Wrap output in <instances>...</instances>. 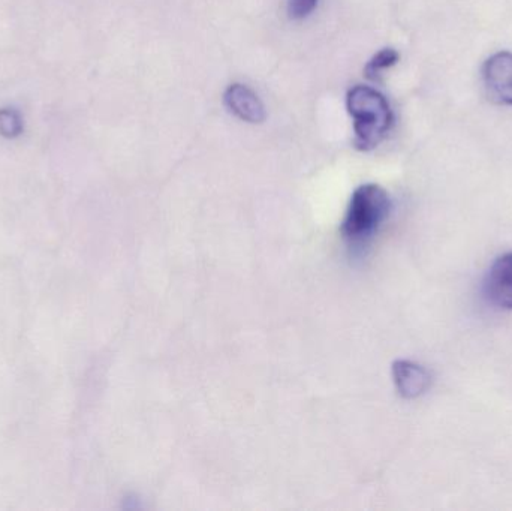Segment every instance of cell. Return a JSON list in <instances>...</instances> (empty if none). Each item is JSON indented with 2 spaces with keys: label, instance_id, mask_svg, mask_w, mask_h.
Returning a JSON list of instances; mask_svg holds the SVG:
<instances>
[{
  "label": "cell",
  "instance_id": "277c9868",
  "mask_svg": "<svg viewBox=\"0 0 512 511\" xmlns=\"http://www.w3.org/2000/svg\"><path fill=\"white\" fill-rule=\"evenodd\" d=\"M224 102L228 110L243 122L258 125L267 119V111L261 99L246 84L234 83L228 86L224 93Z\"/></svg>",
  "mask_w": 512,
  "mask_h": 511
},
{
  "label": "cell",
  "instance_id": "7a4b0ae2",
  "mask_svg": "<svg viewBox=\"0 0 512 511\" xmlns=\"http://www.w3.org/2000/svg\"><path fill=\"white\" fill-rule=\"evenodd\" d=\"M391 200L388 192L375 183L355 189L342 225V233L349 242L358 243L372 236L388 218Z\"/></svg>",
  "mask_w": 512,
  "mask_h": 511
},
{
  "label": "cell",
  "instance_id": "ba28073f",
  "mask_svg": "<svg viewBox=\"0 0 512 511\" xmlns=\"http://www.w3.org/2000/svg\"><path fill=\"white\" fill-rule=\"evenodd\" d=\"M24 131L23 116L14 107L0 108V135L8 140L20 137Z\"/></svg>",
  "mask_w": 512,
  "mask_h": 511
},
{
  "label": "cell",
  "instance_id": "6da1fadb",
  "mask_svg": "<svg viewBox=\"0 0 512 511\" xmlns=\"http://www.w3.org/2000/svg\"><path fill=\"white\" fill-rule=\"evenodd\" d=\"M346 108L354 120L355 149L369 152L378 147L394 122L387 98L373 87L357 84L346 95Z\"/></svg>",
  "mask_w": 512,
  "mask_h": 511
},
{
  "label": "cell",
  "instance_id": "9c48e42d",
  "mask_svg": "<svg viewBox=\"0 0 512 511\" xmlns=\"http://www.w3.org/2000/svg\"><path fill=\"white\" fill-rule=\"evenodd\" d=\"M318 0H288V14L292 20H303L315 11Z\"/></svg>",
  "mask_w": 512,
  "mask_h": 511
},
{
  "label": "cell",
  "instance_id": "8992f818",
  "mask_svg": "<svg viewBox=\"0 0 512 511\" xmlns=\"http://www.w3.org/2000/svg\"><path fill=\"white\" fill-rule=\"evenodd\" d=\"M394 383L403 398H417L430 387V374L414 362L399 360L393 365Z\"/></svg>",
  "mask_w": 512,
  "mask_h": 511
},
{
  "label": "cell",
  "instance_id": "52a82bcc",
  "mask_svg": "<svg viewBox=\"0 0 512 511\" xmlns=\"http://www.w3.org/2000/svg\"><path fill=\"white\" fill-rule=\"evenodd\" d=\"M399 59V51L394 50V48H384V50L376 53L375 56L367 62L366 68H364V74H366L369 80L378 81L382 72L396 65Z\"/></svg>",
  "mask_w": 512,
  "mask_h": 511
},
{
  "label": "cell",
  "instance_id": "5b68a950",
  "mask_svg": "<svg viewBox=\"0 0 512 511\" xmlns=\"http://www.w3.org/2000/svg\"><path fill=\"white\" fill-rule=\"evenodd\" d=\"M486 294L493 305L512 311V252L501 255L490 267Z\"/></svg>",
  "mask_w": 512,
  "mask_h": 511
},
{
  "label": "cell",
  "instance_id": "3957f363",
  "mask_svg": "<svg viewBox=\"0 0 512 511\" xmlns=\"http://www.w3.org/2000/svg\"><path fill=\"white\" fill-rule=\"evenodd\" d=\"M483 84L490 101L512 107V53L499 51L484 62Z\"/></svg>",
  "mask_w": 512,
  "mask_h": 511
}]
</instances>
